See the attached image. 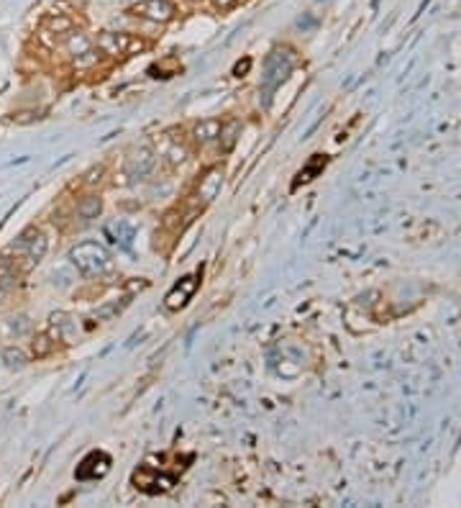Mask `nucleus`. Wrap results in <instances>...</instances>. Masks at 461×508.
Masks as SVG:
<instances>
[{
	"label": "nucleus",
	"instance_id": "obj_1",
	"mask_svg": "<svg viewBox=\"0 0 461 508\" xmlns=\"http://www.w3.org/2000/svg\"><path fill=\"white\" fill-rule=\"evenodd\" d=\"M46 252H49V239H46V234L37 226H28L21 231L19 239H16L3 254L16 264V270H19L21 275H28L41 260H44Z\"/></svg>",
	"mask_w": 461,
	"mask_h": 508
},
{
	"label": "nucleus",
	"instance_id": "obj_2",
	"mask_svg": "<svg viewBox=\"0 0 461 508\" xmlns=\"http://www.w3.org/2000/svg\"><path fill=\"white\" fill-rule=\"evenodd\" d=\"M298 67V52L292 46L282 44L274 46L267 59H264V72H262V95L264 106H269V98L282 88V82H287L292 70Z\"/></svg>",
	"mask_w": 461,
	"mask_h": 508
},
{
	"label": "nucleus",
	"instance_id": "obj_3",
	"mask_svg": "<svg viewBox=\"0 0 461 508\" xmlns=\"http://www.w3.org/2000/svg\"><path fill=\"white\" fill-rule=\"evenodd\" d=\"M70 262L82 277H90V280H98V277H105V275L113 273V257L100 242L74 244L70 249Z\"/></svg>",
	"mask_w": 461,
	"mask_h": 508
},
{
	"label": "nucleus",
	"instance_id": "obj_4",
	"mask_svg": "<svg viewBox=\"0 0 461 508\" xmlns=\"http://www.w3.org/2000/svg\"><path fill=\"white\" fill-rule=\"evenodd\" d=\"M95 46H98L100 55L105 57H123L134 55V52H144L149 44L141 37H134V34H126V31H100L98 39H95Z\"/></svg>",
	"mask_w": 461,
	"mask_h": 508
},
{
	"label": "nucleus",
	"instance_id": "obj_5",
	"mask_svg": "<svg viewBox=\"0 0 461 508\" xmlns=\"http://www.w3.org/2000/svg\"><path fill=\"white\" fill-rule=\"evenodd\" d=\"M62 46L77 70H88V67H95V64L100 62L98 46H95V41H92L85 31H70V34L64 37Z\"/></svg>",
	"mask_w": 461,
	"mask_h": 508
},
{
	"label": "nucleus",
	"instance_id": "obj_6",
	"mask_svg": "<svg viewBox=\"0 0 461 508\" xmlns=\"http://www.w3.org/2000/svg\"><path fill=\"white\" fill-rule=\"evenodd\" d=\"M128 13L149 23H170L177 19V6L172 0H139L128 8Z\"/></svg>",
	"mask_w": 461,
	"mask_h": 508
},
{
	"label": "nucleus",
	"instance_id": "obj_7",
	"mask_svg": "<svg viewBox=\"0 0 461 508\" xmlns=\"http://www.w3.org/2000/svg\"><path fill=\"white\" fill-rule=\"evenodd\" d=\"M200 288V275H185L180 282H174L172 288H170V293L164 295V311L167 313H174V311L185 309L187 303H190V298L198 293Z\"/></svg>",
	"mask_w": 461,
	"mask_h": 508
},
{
	"label": "nucleus",
	"instance_id": "obj_8",
	"mask_svg": "<svg viewBox=\"0 0 461 508\" xmlns=\"http://www.w3.org/2000/svg\"><path fill=\"white\" fill-rule=\"evenodd\" d=\"M44 329L49 331V334H52V339H54L57 344H59V342H64V344H74V342L80 339V326H77V318L70 316V313H64V311H57V313H52Z\"/></svg>",
	"mask_w": 461,
	"mask_h": 508
},
{
	"label": "nucleus",
	"instance_id": "obj_9",
	"mask_svg": "<svg viewBox=\"0 0 461 508\" xmlns=\"http://www.w3.org/2000/svg\"><path fill=\"white\" fill-rule=\"evenodd\" d=\"M223 180H226V167H223V164H213V167H208V170L203 173V177H200V182H198V198L203 206L213 203V200L221 195Z\"/></svg>",
	"mask_w": 461,
	"mask_h": 508
},
{
	"label": "nucleus",
	"instance_id": "obj_10",
	"mask_svg": "<svg viewBox=\"0 0 461 508\" xmlns=\"http://www.w3.org/2000/svg\"><path fill=\"white\" fill-rule=\"evenodd\" d=\"M154 164H156V157H154L152 149H149V146H139V149H134V152L126 157L123 175H126L131 182L141 180V177H146V175L152 173Z\"/></svg>",
	"mask_w": 461,
	"mask_h": 508
},
{
	"label": "nucleus",
	"instance_id": "obj_11",
	"mask_svg": "<svg viewBox=\"0 0 461 508\" xmlns=\"http://www.w3.org/2000/svg\"><path fill=\"white\" fill-rule=\"evenodd\" d=\"M108 470H110V454L95 449V452H90L80 465H77L74 478H77V480H98V478H103Z\"/></svg>",
	"mask_w": 461,
	"mask_h": 508
},
{
	"label": "nucleus",
	"instance_id": "obj_12",
	"mask_svg": "<svg viewBox=\"0 0 461 508\" xmlns=\"http://www.w3.org/2000/svg\"><path fill=\"white\" fill-rule=\"evenodd\" d=\"M221 126H223L221 118H205V121H200V124H195V128H192V141L198 146L213 144V141H218V137H221Z\"/></svg>",
	"mask_w": 461,
	"mask_h": 508
},
{
	"label": "nucleus",
	"instance_id": "obj_13",
	"mask_svg": "<svg viewBox=\"0 0 461 508\" xmlns=\"http://www.w3.org/2000/svg\"><path fill=\"white\" fill-rule=\"evenodd\" d=\"M31 329H34V324H31V318H28L26 313H19V316H10L3 321V334H6V339L28 336L31 334Z\"/></svg>",
	"mask_w": 461,
	"mask_h": 508
},
{
	"label": "nucleus",
	"instance_id": "obj_14",
	"mask_svg": "<svg viewBox=\"0 0 461 508\" xmlns=\"http://www.w3.org/2000/svg\"><path fill=\"white\" fill-rule=\"evenodd\" d=\"M241 128L244 124L238 121V118H231V121H223V126H221V137H218V144H221V152H231L241 137Z\"/></svg>",
	"mask_w": 461,
	"mask_h": 508
},
{
	"label": "nucleus",
	"instance_id": "obj_15",
	"mask_svg": "<svg viewBox=\"0 0 461 508\" xmlns=\"http://www.w3.org/2000/svg\"><path fill=\"white\" fill-rule=\"evenodd\" d=\"M44 31L54 37H67L70 31H74V19L67 13H52L44 19Z\"/></svg>",
	"mask_w": 461,
	"mask_h": 508
},
{
	"label": "nucleus",
	"instance_id": "obj_16",
	"mask_svg": "<svg viewBox=\"0 0 461 508\" xmlns=\"http://www.w3.org/2000/svg\"><path fill=\"white\" fill-rule=\"evenodd\" d=\"M54 352H57V342L52 339V334H49L46 329L37 331L34 339H31V354H34L37 360H46V357H52Z\"/></svg>",
	"mask_w": 461,
	"mask_h": 508
},
{
	"label": "nucleus",
	"instance_id": "obj_17",
	"mask_svg": "<svg viewBox=\"0 0 461 508\" xmlns=\"http://www.w3.org/2000/svg\"><path fill=\"white\" fill-rule=\"evenodd\" d=\"M100 211H103V200H100L98 195H88V198H82L80 203H77V216H80L82 221L98 218Z\"/></svg>",
	"mask_w": 461,
	"mask_h": 508
},
{
	"label": "nucleus",
	"instance_id": "obj_18",
	"mask_svg": "<svg viewBox=\"0 0 461 508\" xmlns=\"http://www.w3.org/2000/svg\"><path fill=\"white\" fill-rule=\"evenodd\" d=\"M3 362H6V367H8V370H21V367H26L28 354L23 352L21 346L8 344L6 349H3Z\"/></svg>",
	"mask_w": 461,
	"mask_h": 508
},
{
	"label": "nucleus",
	"instance_id": "obj_19",
	"mask_svg": "<svg viewBox=\"0 0 461 508\" xmlns=\"http://www.w3.org/2000/svg\"><path fill=\"white\" fill-rule=\"evenodd\" d=\"M323 167H326V157L316 155V157H313V159H310V162H307L305 170H300L298 182H295V185H300V182H307V180H313V175H316L318 170H323Z\"/></svg>",
	"mask_w": 461,
	"mask_h": 508
},
{
	"label": "nucleus",
	"instance_id": "obj_20",
	"mask_svg": "<svg viewBox=\"0 0 461 508\" xmlns=\"http://www.w3.org/2000/svg\"><path fill=\"white\" fill-rule=\"evenodd\" d=\"M162 157H164V159H167V162H170V164H174V167H177V164H182V162H185V159H187V149H185V146H182V144H177V141H174V144H170V146H167V149H164Z\"/></svg>",
	"mask_w": 461,
	"mask_h": 508
},
{
	"label": "nucleus",
	"instance_id": "obj_21",
	"mask_svg": "<svg viewBox=\"0 0 461 508\" xmlns=\"http://www.w3.org/2000/svg\"><path fill=\"white\" fill-rule=\"evenodd\" d=\"M210 6L216 10H221V13H226V10L236 8L238 6V0H210Z\"/></svg>",
	"mask_w": 461,
	"mask_h": 508
},
{
	"label": "nucleus",
	"instance_id": "obj_22",
	"mask_svg": "<svg viewBox=\"0 0 461 508\" xmlns=\"http://www.w3.org/2000/svg\"><path fill=\"white\" fill-rule=\"evenodd\" d=\"M249 67H252V59H244V67H241V62H238L234 67V75H236V77H241V72H246Z\"/></svg>",
	"mask_w": 461,
	"mask_h": 508
},
{
	"label": "nucleus",
	"instance_id": "obj_23",
	"mask_svg": "<svg viewBox=\"0 0 461 508\" xmlns=\"http://www.w3.org/2000/svg\"><path fill=\"white\" fill-rule=\"evenodd\" d=\"M8 295H10V291H8V288H6V285H0V306H3L6 300H8Z\"/></svg>",
	"mask_w": 461,
	"mask_h": 508
},
{
	"label": "nucleus",
	"instance_id": "obj_24",
	"mask_svg": "<svg viewBox=\"0 0 461 508\" xmlns=\"http://www.w3.org/2000/svg\"><path fill=\"white\" fill-rule=\"evenodd\" d=\"M190 3H198V0H190Z\"/></svg>",
	"mask_w": 461,
	"mask_h": 508
}]
</instances>
